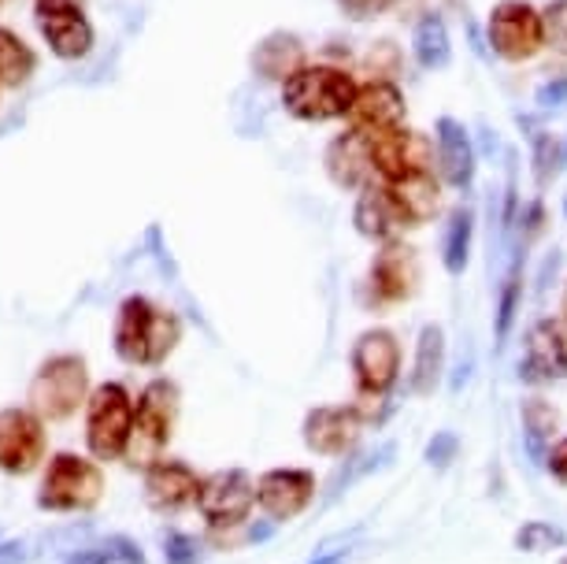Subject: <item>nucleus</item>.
Segmentation results:
<instances>
[{
	"mask_svg": "<svg viewBox=\"0 0 567 564\" xmlns=\"http://www.w3.org/2000/svg\"><path fill=\"white\" fill-rule=\"evenodd\" d=\"M360 82L346 68L330 63H305L290 82H282V104L301 123H330L349 120Z\"/></svg>",
	"mask_w": 567,
	"mask_h": 564,
	"instance_id": "nucleus-1",
	"label": "nucleus"
},
{
	"mask_svg": "<svg viewBox=\"0 0 567 564\" xmlns=\"http://www.w3.org/2000/svg\"><path fill=\"white\" fill-rule=\"evenodd\" d=\"M182 324L175 312L153 305L148 297H126L115 319V353L126 365H164L178 346Z\"/></svg>",
	"mask_w": 567,
	"mask_h": 564,
	"instance_id": "nucleus-2",
	"label": "nucleus"
},
{
	"mask_svg": "<svg viewBox=\"0 0 567 564\" xmlns=\"http://www.w3.org/2000/svg\"><path fill=\"white\" fill-rule=\"evenodd\" d=\"M175 412H178V387L167 379H153L137 398L134 409V428L126 439V464L134 468H153L156 461H164V445L171 442V428H175Z\"/></svg>",
	"mask_w": 567,
	"mask_h": 564,
	"instance_id": "nucleus-3",
	"label": "nucleus"
},
{
	"mask_svg": "<svg viewBox=\"0 0 567 564\" xmlns=\"http://www.w3.org/2000/svg\"><path fill=\"white\" fill-rule=\"evenodd\" d=\"M85 393H90L85 360L74 353H60L45 360V365L38 368V376L30 379L27 401H30V412H38L41 420H68L79 412Z\"/></svg>",
	"mask_w": 567,
	"mask_h": 564,
	"instance_id": "nucleus-4",
	"label": "nucleus"
},
{
	"mask_svg": "<svg viewBox=\"0 0 567 564\" xmlns=\"http://www.w3.org/2000/svg\"><path fill=\"white\" fill-rule=\"evenodd\" d=\"M104 498V475L101 468L85 457L56 453L49 461V472L41 479L38 505L49 513H85Z\"/></svg>",
	"mask_w": 567,
	"mask_h": 564,
	"instance_id": "nucleus-5",
	"label": "nucleus"
},
{
	"mask_svg": "<svg viewBox=\"0 0 567 564\" xmlns=\"http://www.w3.org/2000/svg\"><path fill=\"white\" fill-rule=\"evenodd\" d=\"M352 371H357V390H360V401L357 412H363L374 406H382L386 401V393L398 387L401 379V342L393 331H382V327H374V331H363L357 342H352Z\"/></svg>",
	"mask_w": 567,
	"mask_h": 564,
	"instance_id": "nucleus-6",
	"label": "nucleus"
},
{
	"mask_svg": "<svg viewBox=\"0 0 567 564\" xmlns=\"http://www.w3.org/2000/svg\"><path fill=\"white\" fill-rule=\"evenodd\" d=\"M131 428H134V401L123 382H104V387L93 390L90 412H85V442H90V453L97 461L123 457Z\"/></svg>",
	"mask_w": 567,
	"mask_h": 564,
	"instance_id": "nucleus-7",
	"label": "nucleus"
},
{
	"mask_svg": "<svg viewBox=\"0 0 567 564\" xmlns=\"http://www.w3.org/2000/svg\"><path fill=\"white\" fill-rule=\"evenodd\" d=\"M371 164L379 183H401V178L426 175L437 167V148L423 131L412 126H393V131L371 134Z\"/></svg>",
	"mask_w": 567,
	"mask_h": 564,
	"instance_id": "nucleus-8",
	"label": "nucleus"
},
{
	"mask_svg": "<svg viewBox=\"0 0 567 564\" xmlns=\"http://www.w3.org/2000/svg\"><path fill=\"white\" fill-rule=\"evenodd\" d=\"M486 38L489 49L508 63L538 57V49H545L542 12L527 0H501L486 19Z\"/></svg>",
	"mask_w": 567,
	"mask_h": 564,
	"instance_id": "nucleus-9",
	"label": "nucleus"
},
{
	"mask_svg": "<svg viewBox=\"0 0 567 564\" xmlns=\"http://www.w3.org/2000/svg\"><path fill=\"white\" fill-rule=\"evenodd\" d=\"M256 505V483L241 468H223L200 479L197 491V509L212 527H234L252 513Z\"/></svg>",
	"mask_w": 567,
	"mask_h": 564,
	"instance_id": "nucleus-10",
	"label": "nucleus"
},
{
	"mask_svg": "<svg viewBox=\"0 0 567 564\" xmlns=\"http://www.w3.org/2000/svg\"><path fill=\"white\" fill-rule=\"evenodd\" d=\"M420 279H423V268H420L415 249L404 246L398 238L382 242V249L374 253L371 271H368V290L374 297V305L409 301V297H415V290H420Z\"/></svg>",
	"mask_w": 567,
	"mask_h": 564,
	"instance_id": "nucleus-11",
	"label": "nucleus"
},
{
	"mask_svg": "<svg viewBox=\"0 0 567 564\" xmlns=\"http://www.w3.org/2000/svg\"><path fill=\"white\" fill-rule=\"evenodd\" d=\"M45 457V420L30 409L0 412V472L27 475Z\"/></svg>",
	"mask_w": 567,
	"mask_h": 564,
	"instance_id": "nucleus-12",
	"label": "nucleus"
},
{
	"mask_svg": "<svg viewBox=\"0 0 567 564\" xmlns=\"http://www.w3.org/2000/svg\"><path fill=\"white\" fill-rule=\"evenodd\" d=\"M41 38L60 60H79L93 45V27L74 0H38L34 8Z\"/></svg>",
	"mask_w": 567,
	"mask_h": 564,
	"instance_id": "nucleus-13",
	"label": "nucleus"
},
{
	"mask_svg": "<svg viewBox=\"0 0 567 564\" xmlns=\"http://www.w3.org/2000/svg\"><path fill=\"white\" fill-rule=\"evenodd\" d=\"M316 498V475L305 468H271L256 483V505L264 509L275 524L301 516Z\"/></svg>",
	"mask_w": 567,
	"mask_h": 564,
	"instance_id": "nucleus-14",
	"label": "nucleus"
},
{
	"mask_svg": "<svg viewBox=\"0 0 567 564\" xmlns=\"http://www.w3.org/2000/svg\"><path fill=\"white\" fill-rule=\"evenodd\" d=\"M404 123V93L390 79H368L360 82L357 101L349 109V126L360 134H382Z\"/></svg>",
	"mask_w": 567,
	"mask_h": 564,
	"instance_id": "nucleus-15",
	"label": "nucleus"
},
{
	"mask_svg": "<svg viewBox=\"0 0 567 564\" xmlns=\"http://www.w3.org/2000/svg\"><path fill=\"white\" fill-rule=\"evenodd\" d=\"M363 431L357 406H323L305 417V445L319 457H346Z\"/></svg>",
	"mask_w": 567,
	"mask_h": 564,
	"instance_id": "nucleus-16",
	"label": "nucleus"
},
{
	"mask_svg": "<svg viewBox=\"0 0 567 564\" xmlns=\"http://www.w3.org/2000/svg\"><path fill=\"white\" fill-rule=\"evenodd\" d=\"M519 376L527 382H556L567 379V331L556 319H538L527 331Z\"/></svg>",
	"mask_w": 567,
	"mask_h": 564,
	"instance_id": "nucleus-17",
	"label": "nucleus"
},
{
	"mask_svg": "<svg viewBox=\"0 0 567 564\" xmlns=\"http://www.w3.org/2000/svg\"><path fill=\"white\" fill-rule=\"evenodd\" d=\"M323 164H327L330 183H334L338 189H363V186L379 183V175H374V164H371L368 134L352 131V126L327 145Z\"/></svg>",
	"mask_w": 567,
	"mask_h": 564,
	"instance_id": "nucleus-18",
	"label": "nucleus"
},
{
	"mask_svg": "<svg viewBox=\"0 0 567 564\" xmlns=\"http://www.w3.org/2000/svg\"><path fill=\"white\" fill-rule=\"evenodd\" d=\"M197 491H200L197 472L182 461H156L145 472V498L159 513H178V509L194 505Z\"/></svg>",
	"mask_w": 567,
	"mask_h": 564,
	"instance_id": "nucleus-19",
	"label": "nucleus"
},
{
	"mask_svg": "<svg viewBox=\"0 0 567 564\" xmlns=\"http://www.w3.org/2000/svg\"><path fill=\"white\" fill-rule=\"evenodd\" d=\"M352 223H357V230L371 242H390L401 227H409L386 183H371L360 189L357 208H352Z\"/></svg>",
	"mask_w": 567,
	"mask_h": 564,
	"instance_id": "nucleus-20",
	"label": "nucleus"
},
{
	"mask_svg": "<svg viewBox=\"0 0 567 564\" xmlns=\"http://www.w3.org/2000/svg\"><path fill=\"white\" fill-rule=\"evenodd\" d=\"M434 148H437V172L449 186L467 189L471 178H475V145H471V134L464 131V123L456 120H437V134H434Z\"/></svg>",
	"mask_w": 567,
	"mask_h": 564,
	"instance_id": "nucleus-21",
	"label": "nucleus"
},
{
	"mask_svg": "<svg viewBox=\"0 0 567 564\" xmlns=\"http://www.w3.org/2000/svg\"><path fill=\"white\" fill-rule=\"evenodd\" d=\"M305 45H301V38H293V34H267L260 45H256L252 52V68L260 79L267 82H290L297 71L305 68Z\"/></svg>",
	"mask_w": 567,
	"mask_h": 564,
	"instance_id": "nucleus-22",
	"label": "nucleus"
},
{
	"mask_svg": "<svg viewBox=\"0 0 567 564\" xmlns=\"http://www.w3.org/2000/svg\"><path fill=\"white\" fill-rule=\"evenodd\" d=\"M393 189V201H398L401 216L409 227H423V223L434 219L437 212V201H442V183L434 178V172L426 175H412V178H401V183H386Z\"/></svg>",
	"mask_w": 567,
	"mask_h": 564,
	"instance_id": "nucleus-23",
	"label": "nucleus"
},
{
	"mask_svg": "<svg viewBox=\"0 0 567 564\" xmlns=\"http://www.w3.org/2000/svg\"><path fill=\"white\" fill-rule=\"evenodd\" d=\"M442 368H445V331L437 324H426L420 331V342H415V365L409 376V390L415 398L434 393L437 379H442Z\"/></svg>",
	"mask_w": 567,
	"mask_h": 564,
	"instance_id": "nucleus-24",
	"label": "nucleus"
},
{
	"mask_svg": "<svg viewBox=\"0 0 567 564\" xmlns=\"http://www.w3.org/2000/svg\"><path fill=\"white\" fill-rule=\"evenodd\" d=\"M519 417H523V439H527L534 464H545L556 431H560V412H556L545 398H527L519 409Z\"/></svg>",
	"mask_w": 567,
	"mask_h": 564,
	"instance_id": "nucleus-25",
	"label": "nucleus"
},
{
	"mask_svg": "<svg viewBox=\"0 0 567 564\" xmlns=\"http://www.w3.org/2000/svg\"><path fill=\"white\" fill-rule=\"evenodd\" d=\"M412 52H415V60H420V68H426V71L445 68L449 57H453V45H449V30H445V23L434 12L423 16L420 23H415V30H412Z\"/></svg>",
	"mask_w": 567,
	"mask_h": 564,
	"instance_id": "nucleus-26",
	"label": "nucleus"
},
{
	"mask_svg": "<svg viewBox=\"0 0 567 564\" xmlns=\"http://www.w3.org/2000/svg\"><path fill=\"white\" fill-rule=\"evenodd\" d=\"M34 74V52L19 34L0 27V86H23Z\"/></svg>",
	"mask_w": 567,
	"mask_h": 564,
	"instance_id": "nucleus-27",
	"label": "nucleus"
},
{
	"mask_svg": "<svg viewBox=\"0 0 567 564\" xmlns=\"http://www.w3.org/2000/svg\"><path fill=\"white\" fill-rule=\"evenodd\" d=\"M63 564H148V561H145V553H142V546H137L134 539L112 535L109 542H101V546L71 553Z\"/></svg>",
	"mask_w": 567,
	"mask_h": 564,
	"instance_id": "nucleus-28",
	"label": "nucleus"
},
{
	"mask_svg": "<svg viewBox=\"0 0 567 564\" xmlns=\"http://www.w3.org/2000/svg\"><path fill=\"white\" fill-rule=\"evenodd\" d=\"M471 230H475V216L471 208H456L445 230V271L460 275L467 268V253H471Z\"/></svg>",
	"mask_w": 567,
	"mask_h": 564,
	"instance_id": "nucleus-29",
	"label": "nucleus"
},
{
	"mask_svg": "<svg viewBox=\"0 0 567 564\" xmlns=\"http://www.w3.org/2000/svg\"><path fill=\"white\" fill-rule=\"evenodd\" d=\"M567 535L560 527L553 524H542V520H530L516 531V546L527 550V553H542V550H553V546H564Z\"/></svg>",
	"mask_w": 567,
	"mask_h": 564,
	"instance_id": "nucleus-30",
	"label": "nucleus"
},
{
	"mask_svg": "<svg viewBox=\"0 0 567 564\" xmlns=\"http://www.w3.org/2000/svg\"><path fill=\"white\" fill-rule=\"evenodd\" d=\"M542 30H545V49L567 57V0H553L542 8Z\"/></svg>",
	"mask_w": 567,
	"mask_h": 564,
	"instance_id": "nucleus-31",
	"label": "nucleus"
},
{
	"mask_svg": "<svg viewBox=\"0 0 567 564\" xmlns=\"http://www.w3.org/2000/svg\"><path fill=\"white\" fill-rule=\"evenodd\" d=\"M164 561L167 564H200V542L194 535L171 531L164 539Z\"/></svg>",
	"mask_w": 567,
	"mask_h": 564,
	"instance_id": "nucleus-32",
	"label": "nucleus"
},
{
	"mask_svg": "<svg viewBox=\"0 0 567 564\" xmlns=\"http://www.w3.org/2000/svg\"><path fill=\"white\" fill-rule=\"evenodd\" d=\"M368 68L374 71L371 79H390L393 82V74H398V49H393L390 41H379L368 57Z\"/></svg>",
	"mask_w": 567,
	"mask_h": 564,
	"instance_id": "nucleus-33",
	"label": "nucleus"
},
{
	"mask_svg": "<svg viewBox=\"0 0 567 564\" xmlns=\"http://www.w3.org/2000/svg\"><path fill=\"white\" fill-rule=\"evenodd\" d=\"M341 12H346L349 19H357V23H363V19H379L382 12H390L398 0H338Z\"/></svg>",
	"mask_w": 567,
	"mask_h": 564,
	"instance_id": "nucleus-34",
	"label": "nucleus"
},
{
	"mask_svg": "<svg viewBox=\"0 0 567 564\" xmlns=\"http://www.w3.org/2000/svg\"><path fill=\"white\" fill-rule=\"evenodd\" d=\"M453 453H456V434H437V439L426 445V461L437 464V468H445L449 461H453Z\"/></svg>",
	"mask_w": 567,
	"mask_h": 564,
	"instance_id": "nucleus-35",
	"label": "nucleus"
},
{
	"mask_svg": "<svg viewBox=\"0 0 567 564\" xmlns=\"http://www.w3.org/2000/svg\"><path fill=\"white\" fill-rule=\"evenodd\" d=\"M545 468L553 472V479H560V483H567V434L564 439L553 442L549 457H545Z\"/></svg>",
	"mask_w": 567,
	"mask_h": 564,
	"instance_id": "nucleus-36",
	"label": "nucleus"
},
{
	"mask_svg": "<svg viewBox=\"0 0 567 564\" xmlns=\"http://www.w3.org/2000/svg\"><path fill=\"white\" fill-rule=\"evenodd\" d=\"M27 557H30L27 542H19V539L0 542V564H27Z\"/></svg>",
	"mask_w": 567,
	"mask_h": 564,
	"instance_id": "nucleus-37",
	"label": "nucleus"
},
{
	"mask_svg": "<svg viewBox=\"0 0 567 564\" xmlns=\"http://www.w3.org/2000/svg\"><path fill=\"white\" fill-rule=\"evenodd\" d=\"M560 319L567 324V286H564V297H560Z\"/></svg>",
	"mask_w": 567,
	"mask_h": 564,
	"instance_id": "nucleus-38",
	"label": "nucleus"
},
{
	"mask_svg": "<svg viewBox=\"0 0 567 564\" xmlns=\"http://www.w3.org/2000/svg\"><path fill=\"white\" fill-rule=\"evenodd\" d=\"M564 564H567V561H564Z\"/></svg>",
	"mask_w": 567,
	"mask_h": 564,
	"instance_id": "nucleus-39",
	"label": "nucleus"
}]
</instances>
